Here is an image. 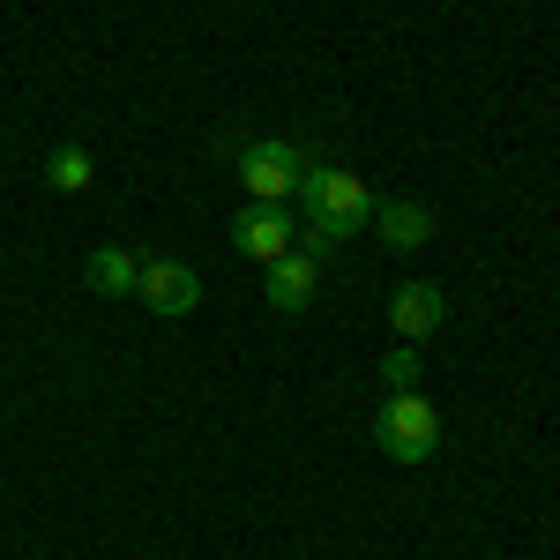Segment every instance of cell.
Returning <instances> with one entry per match:
<instances>
[{
  "label": "cell",
  "instance_id": "52a82bcc",
  "mask_svg": "<svg viewBox=\"0 0 560 560\" xmlns=\"http://www.w3.org/2000/svg\"><path fill=\"white\" fill-rule=\"evenodd\" d=\"M388 329H396L404 345H427L433 329H441V292H433V284H396V292H388Z\"/></svg>",
  "mask_w": 560,
  "mask_h": 560
},
{
  "label": "cell",
  "instance_id": "30bf717a",
  "mask_svg": "<svg viewBox=\"0 0 560 560\" xmlns=\"http://www.w3.org/2000/svg\"><path fill=\"white\" fill-rule=\"evenodd\" d=\"M90 179H97V165H90L83 142H60V150L45 158V187H52V195H83Z\"/></svg>",
  "mask_w": 560,
  "mask_h": 560
},
{
  "label": "cell",
  "instance_id": "7a4b0ae2",
  "mask_svg": "<svg viewBox=\"0 0 560 560\" xmlns=\"http://www.w3.org/2000/svg\"><path fill=\"white\" fill-rule=\"evenodd\" d=\"M374 441H382V456H396V464H427L433 448H441V411H433L419 388H388V404L374 411Z\"/></svg>",
  "mask_w": 560,
  "mask_h": 560
},
{
  "label": "cell",
  "instance_id": "3957f363",
  "mask_svg": "<svg viewBox=\"0 0 560 560\" xmlns=\"http://www.w3.org/2000/svg\"><path fill=\"white\" fill-rule=\"evenodd\" d=\"M300 173H306V158L292 150V142H247V150H240V187H247L255 202L300 195Z\"/></svg>",
  "mask_w": 560,
  "mask_h": 560
},
{
  "label": "cell",
  "instance_id": "ba28073f",
  "mask_svg": "<svg viewBox=\"0 0 560 560\" xmlns=\"http://www.w3.org/2000/svg\"><path fill=\"white\" fill-rule=\"evenodd\" d=\"M374 232H382V247L411 255V247L433 240V210L427 202H374Z\"/></svg>",
  "mask_w": 560,
  "mask_h": 560
},
{
  "label": "cell",
  "instance_id": "6da1fadb",
  "mask_svg": "<svg viewBox=\"0 0 560 560\" xmlns=\"http://www.w3.org/2000/svg\"><path fill=\"white\" fill-rule=\"evenodd\" d=\"M300 240H306V255L322 261L337 240H351L359 224H374V195H366V179L359 173H337V165H306L300 173Z\"/></svg>",
  "mask_w": 560,
  "mask_h": 560
},
{
  "label": "cell",
  "instance_id": "5b68a950",
  "mask_svg": "<svg viewBox=\"0 0 560 560\" xmlns=\"http://www.w3.org/2000/svg\"><path fill=\"white\" fill-rule=\"evenodd\" d=\"M142 306L150 314H165V322H179V314H195L202 306V277L187 269V261H142Z\"/></svg>",
  "mask_w": 560,
  "mask_h": 560
},
{
  "label": "cell",
  "instance_id": "8fae6325",
  "mask_svg": "<svg viewBox=\"0 0 560 560\" xmlns=\"http://www.w3.org/2000/svg\"><path fill=\"white\" fill-rule=\"evenodd\" d=\"M382 374H388V388H419V351L396 345V351L382 359Z\"/></svg>",
  "mask_w": 560,
  "mask_h": 560
},
{
  "label": "cell",
  "instance_id": "8992f818",
  "mask_svg": "<svg viewBox=\"0 0 560 560\" xmlns=\"http://www.w3.org/2000/svg\"><path fill=\"white\" fill-rule=\"evenodd\" d=\"M314 284H322V261L306 255V247H292V255L269 261V284H261V292H269V306H277V314H300V306L314 300Z\"/></svg>",
  "mask_w": 560,
  "mask_h": 560
},
{
  "label": "cell",
  "instance_id": "9c48e42d",
  "mask_svg": "<svg viewBox=\"0 0 560 560\" xmlns=\"http://www.w3.org/2000/svg\"><path fill=\"white\" fill-rule=\"evenodd\" d=\"M83 284L97 292V300H120V292L142 284V255H128V247H97V255L83 261Z\"/></svg>",
  "mask_w": 560,
  "mask_h": 560
},
{
  "label": "cell",
  "instance_id": "277c9868",
  "mask_svg": "<svg viewBox=\"0 0 560 560\" xmlns=\"http://www.w3.org/2000/svg\"><path fill=\"white\" fill-rule=\"evenodd\" d=\"M292 247H300V224L284 217V202H247L240 224H232V255L261 261V269H269L277 255H292Z\"/></svg>",
  "mask_w": 560,
  "mask_h": 560
}]
</instances>
